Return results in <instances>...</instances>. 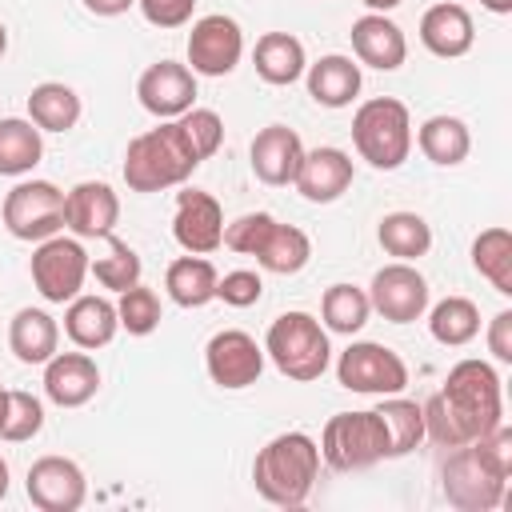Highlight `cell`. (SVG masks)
I'll return each instance as SVG.
<instances>
[{
  "label": "cell",
  "instance_id": "7dc6e473",
  "mask_svg": "<svg viewBox=\"0 0 512 512\" xmlns=\"http://www.w3.org/2000/svg\"><path fill=\"white\" fill-rule=\"evenodd\" d=\"M8 496V464H4V456H0V500Z\"/></svg>",
  "mask_w": 512,
  "mask_h": 512
},
{
  "label": "cell",
  "instance_id": "f1b7e54d",
  "mask_svg": "<svg viewBox=\"0 0 512 512\" xmlns=\"http://www.w3.org/2000/svg\"><path fill=\"white\" fill-rule=\"evenodd\" d=\"M28 116L40 132H68L80 120V96L60 80H44L28 92Z\"/></svg>",
  "mask_w": 512,
  "mask_h": 512
},
{
  "label": "cell",
  "instance_id": "8d00e7d4",
  "mask_svg": "<svg viewBox=\"0 0 512 512\" xmlns=\"http://www.w3.org/2000/svg\"><path fill=\"white\" fill-rule=\"evenodd\" d=\"M108 240V252L104 256H96V264H88L92 272H96V280L104 284V288H112V292H124V288H132V284H140V256L124 244V240H116L112 232L104 236Z\"/></svg>",
  "mask_w": 512,
  "mask_h": 512
},
{
  "label": "cell",
  "instance_id": "5b68a950",
  "mask_svg": "<svg viewBox=\"0 0 512 512\" xmlns=\"http://www.w3.org/2000/svg\"><path fill=\"white\" fill-rule=\"evenodd\" d=\"M224 244L232 252L256 256V264L264 272H276V276H292L312 260L308 236L300 228H292V224L272 220L268 212H248V216L232 220L224 228Z\"/></svg>",
  "mask_w": 512,
  "mask_h": 512
},
{
  "label": "cell",
  "instance_id": "ffe728a7",
  "mask_svg": "<svg viewBox=\"0 0 512 512\" xmlns=\"http://www.w3.org/2000/svg\"><path fill=\"white\" fill-rule=\"evenodd\" d=\"M248 156H252L256 180L280 188V184H292L296 180V168L304 160V144H300V136L288 124H268V128L256 132Z\"/></svg>",
  "mask_w": 512,
  "mask_h": 512
},
{
  "label": "cell",
  "instance_id": "44dd1931",
  "mask_svg": "<svg viewBox=\"0 0 512 512\" xmlns=\"http://www.w3.org/2000/svg\"><path fill=\"white\" fill-rule=\"evenodd\" d=\"M292 184H296V192H300L304 200H312V204H332V200H340V196L348 192V184H352V160H348V152H340V148H312V152H304V160H300Z\"/></svg>",
  "mask_w": 512,
  "mask_h": 512
},
{
  "label": "cell",
  "instance_id": "ee69618b",
  "mask_svg": "<svg viewBox=\"0 0 512 512\" xmlns=\"http://www.w3.org/2000/svg\"><path fill=\"white\" fill-rule=\"evenodd\" d=\"M136 0H84V8L88 12H96V16H120V12H128Z\"/></svg>",
  "mask_w": 512,
  "mask_h": 512
},
{
  "label": "cell",
  "instance_id": "681fc988",
  "mask_svg": "<svg viewBox=\"0 0 512 512\" xmlns=\"http://www.w3.org/2000/svg\"><path fill=\"white\" fill-rule=\"evenodd\" d=\"M4 48H8V28H4V20H0V56H4Z\"/></svg>",
  "mask_w": 512,
  "mask_h": 512
},
{
  "label": "cell",
  "instance_id": "9c48e42d",
  "mask_svg": "<svg viewBox=\"0 0 512 512\" xmlns=\"http://www.w3.org/2000/svg\"><path fill=\"white\" fill-rule=\"evenodd\" d=\"M336 380L348 388V392H364V396H396L404 392L408 384V364L376 344V340H356L340 352L336 360Z\"/></svg>",
  "mask_w": 512,
  "mask_h": 512
},
{
  "label": "cell",
  "instance_id": "d590c367",
  "mask_svg": "<svg viewBox=\"0 0 512 512\" xmlns=\"http://www.w3.org/2000/svg\"><path fill=\"white\" fill-rule=\"evenodd\" d=\"M368 292H360L356 284H332L320 300V316H324V328L328 332H340V336H352L368 324Z\"/></svg>",
  "mask_w": 512,
  "mask_h": 512
},
{
  "label": "cell",
  "instance_id": "2e32d148",
  "mask_svg": "<svg viewBox=\"0 0 512 512\" xmlns=\"http://www.w3.org/2000/svg\"><path fill=\"white\" fill-rule=\"evenodd\" d=\"M172 236L184 252L208 256L224 244V212L212 192L184 188L176 192V216H172Z\"/></svg>",
  "mask_w": 512,
  "mask_h": 512
},
{
  "label": "cell",
  "instance_id": "7c38bea8",
  "mask_svg": "<svg viewBox=\"0 0 512 512\" xmlns=\"http://www.w3.org/2000/svg\"><path fill=\"white\" fill-rule=\"evenodd\" d=\"M244 56L240 24L224 12L200 16L188 32V64L196 76H228Z\"/></svg>",
  "mask_w": 512,
  "mask_h": 512
},
{
  "label": "cell",
  "instance_id": "30bf717a",
  "mask_svg": "<svg viewBox=\"0 0 512 512\" xmlns=\"http://www.w3.org/2000/svg\"><path fill=\"white\" fill-rule=\"evenodd\" d=\"M4 228L16 240H48L64 228V192L52 180H20L4 196Z\"/></svg>",
  "mask_w": 512,
  "mask_h": 512
},
{
  "label": "cell",
  "instance_id": "ac0fdd59",
  "mask_svg": "<svg viewBox=\"0 0 512 512\" xmlns=\"http://www.w3.org/2000/svg\"><path fill=\"white\" fill-rule=\"evenodd\" d=\"M120 220V200L104 180H84L64 192V228L76 240H104Z\"/></svg>",
  "mask_w": 512,
  "mask_h": 512
},
{
  "label": "cell",
  "instance_id": "1f68e13d",
  "mask_svg": "<svg viewBox=\"0 0 512 512\" xmlns=\"http://www.w3.org/2000/svg\"><path fill=\"white\" fill-rule=\"evenodd\" d=\"M376 240H380V248H384L388 256L412 264V260H420V256L432 248V228H428V220L416 216V212H388V216L380 220V228H376Z\"/></svg>",
  "mask_w": 512,
  "mask_h": 512
},
{
  "label": "cell",
  "instance_id": "d6a6232c",
  "mask_svg": "<svg viewBox=\"0 0 512 512\" xmlns=\"http://www.w3.org/2000/svg\"><path fill=\"white\" fill-rule=\"evenodd\" d=\"M376 416L384 420V432H388V460L392 456H408L424 440V408L416 400H404L400 392L396 396H380Z\"/></svg>",
  "mask_w": 512,
  "mask_h": 512
},
{
  "label": "cell",
  "instance_id": "f546056e",
  "mask_svg": "<svg viewBox=\"0 0 512 512\" xmlns=\"http://www.w3.org/2000/svg\"><path fill=\"white\" fill-rule=\"evenodd\" d=\"M40 156H44L40 128L32 120L4 116L0 120V176H24L40 164Z\"/></svg>",
  "mask_w": 512,
  "mask_h": 512
},
{
  "label": "cell",
  "instance_id": "cb8c5ba5",
  "mask_svg": "<svg viewBox=\"0 0 512 512\" xmlns=\"http://www.w3.org/2000/svg\"><path fill=\"white\" fill-rule=\"evenodd\" d=\"M120 328V316H116V304L104 300V296H76L68 300V312H64V332L76 348H104L112 344Z\"/></svg>",
  "mask_w": 512,
  "mask_h": 512
},
{
  "label": "cell",
  "instance_id": "bcb514c9",
  "mask_svg": "<svg viewBox=\"0 0 512 512\" xmlns=\"http://www.w3.org/2000/svg\"><path fill=\"white\" fill-rule=\"evenodd\" d=\"M360 4H368L372 12H392V8H400L404 0H360Z\"/></svg>",
  "mask_w": 512,
  "mask_h": 512
},
{
  "label": "cell",
  "instance_id": "52a82bcc",
  "mask_svg": "<svg viewBox=\"0 0 512 512\" xmlns=\"http://www.w3.org/2000/svg\"><path fill=\"white\" fill-rule=\"evenodd\" d=\"M264 352L272 356L276 372L288 376V380H320L328 360H332V348H328V332L320 328L316 316L308 312H284L268 324V336H264Z\"/></svg>",
  "mask_w": 512,
  "mask_h": 512
},
{
  "label": "cell",
  "instance_id": "ab89813d",
  "mask_svg": "<svg viewBox=\"0 0 512 512\" xmlns=\"http://www.w3.org/2000/svg\"><path fill=\"white\" fill-rule=\"evenodd\" d=\"M176 120H180V128H184V136H188V144L196 148L200 160H208V156L220 148V140H224V120H220L212 108H188V112L176 116Z\"/></svg>",
  "mask_w": 512,
  "mask_h": 512
},
{
  "label": "cell",
  "instance_id": "484cf974",
  "mask_svg": "<svg viewBox=\"0 0 512 512\" xmlns=\"http://www.w3.org/2000/svg\"><path fill=\"white\" fill-rule=\"evenodd\" d=\"M60 344V328L48 312L40 308H20L8 324V348L16 352L20 364H48L56 356Z\"/></svg>",
  "mask_w": 512,
  "mask_h": 512
},
{
  "label": "cell",
  "instance_id": "83f0119b",
  "mask_svg": "<svg viewBox=\"0 0 512 512\" xmlns=\"http://www.w3.org/2000/svg\"><path fill=\"white\" fill-rule=\"evenodd\" d=\"M216 268L204 260V256H180L168 264V276H164V288L168 296L180 304V308H204L208 300H216Z\"/></svg>",
  "mask_w": 512,
  "mask_h": 512
},
{
  "label": "cell",
  "instance_id": "7402d4cb",
  "mask_svg": "<svg viewBox=\"0 0 512 512\" xmlns=\"http://www.w3.org/2000/svg\"><path fill=\"white\" fill-rule=\"evenodd\" d=\"M352 52L360 64L376 68V72H392L404 64L408 56V40L400 32V24H392L384 12H368L360 20H352Z\"/></svg>",
  "mask_w": 512,
  "mask_h": 512
},
{
  "label": "cell",
  "instance_id": "7bdbcfd3",
  "mask_svg": "<svg viewBox=\"0 0 512 512\" xmlns=\"http://www.w3.org/2000/svg\"><path fill=\"white\" fill-rule=\"evenodd\" d=\"M488 352L500 360V364H512V312H496L492 324H488Z\"/></svg>",
  "mask_w": 512,
  "mask_h": 512
},
{
  "label": "cell",
  "instance_id": "b9f144b4",
  "mask_svg": "<svg viewBox=\"0 0 512 512\" xmlns=\"http://www.w3.org/2000/svg\"><path fill=\"white\" fill-rule=\"evenodd\" d=\"M136 4L144 20L156 28H180L192 20V8H196V0H136Z\"/></svg>",
  "mask_w": 512,
  "mask_h": 512
},
{
  "label": "cell",
  "instance_id": "7a4b0ae2",
  "mask_svg": "<svg viewBox=\"0 0 512 512\" xmlns=\"http://www.w3.org/2000/svg\"><path fill=\"white\" fill-rule=\"evenodd\" d=\"M512 472V428L500 420L492 432L460 444L444 464V496L460 512H492L504 500Z\"/></svg>",
  "mask_w": 512,
  "mask_h": 512
},
{
  "label": "cell",
  "instance_id": "3957f363",
  "mask_svg": "<svg viewBox=\"0 0 512 512\" xmlns=\"http://www.w3.org/2000/svg\"><path fill=\"white\" fill-rule=\"evenodd\" d=\"M316 472H320V444L304 432L272 436L252 460V484L276 508H300L316 484Z\"/></svg>",
  "mask_w": 512,
  "mask_h": 512
},
{
  "label": "cell",
  "instance_id": "f35d334b",
  "mask_svg": "<svg viewBox=\"0 0 512 512\" xmlns=\"http://www.w3.org/2000/svg\"><path fill=\"white\" fill-rule=\"evenodd\" d=\"M40 428H44V408H40V400H36L32 392L12 388V392H8V420H4V428H0V440L20 444V440H32Z\"/></svg>",
  "mask_w": 512,
  "mask_h": 512
},
{
  "label": "cell",
  "instance_id": "8fae6325",
  "mask_svg": "<svg viewBox=\"0 0 512 512\" xmlns=\"http://www.w3.org/2000/svg\"><path fill=\"white\" fill-rule=\"evenodd\" d=\"M84 276H88V252L76 236H48L32 252V284L48 304L76 300Z\"/></svg>",
  "mask_w": 512,
  "mask_h": 512
},
{
  "label": "cell",
  "instance_id": "8992f818",
  "mask_svg": "<svg viewBox=\"0 0 512 512\" xmlns=\"http://www.w3.org/2000/svg\"><path fill=\"white\" fill-rule=\"evenodd\" d=\"M352 144L372 168H380V172L400 168L412 152V116H408V108L396 96L364 100L352 116Z\"/></svg>",
  "mask_w": 512,
  "mask_h": 512
},
{
  "label": "cell",
  "instance_id": "4dcf8cb0",
  "mask_svg": "<svg viewBox=\"0 0 512 512\" xmlns=\"http://www.w3.org/2000/svg\"><path fill=\"white\" fill-rule=\"evenodd\" d=\"M416 144H420V152H424L432 164L452 168V164H460V160L468 156L472 132H468V124H464L460 116H432V120L420 124Z\"/></svg>",
  "mask_w": 512,
  "mask_h": 512
},
{
  "label": "cell",
  "instance_id": "603a6c76",
  "mask_svg": "<svg viewBox=\"0 0 512 512\" xmlns=\"http://www.w3.org/2000/svg\"><path fill=\"white\" fill-rule=\"evenodd\" d=\"M476 40V28H472V16L464 4H432L424 16H420V44L440 56V60H456L472 48Z\"/></svg>",
  "mask_w": 512,
  "mask_h": 512
},
{
  "label": "cell",
  "instance_id": "60d3db41",
  "mask_svg": "<svg viewBox=\"0 0 512 512\" xmlns=\"http://www.w3.org/2000/svg\"><path fill=\"white\" fill-rule=\"evenodd\" d=\"M216 296L224 304H232V308H252L264 296V280L252 268H236V272H224L216 280Z\"/></svg>",
  "mask_w": 512,
  "mask_h": 512
},
{
  "label": "cell",
  "instance_id": "277c9868",
  "mask_svg": "<svg viewBox=\"0 0 512 512\" xmlns=\"http://www.w3.org/2000/svg\"><path fill=\"white\" fill-rule=\"evenodd\" d=\"M204 160L188 144L180 120H164L152 132H140L124 152V184L132 192H164L184 184Z\"/></svg>",
  "mask_w": 512,
  "mask_h": 512
},
{
  "label": "cell",
  "instance_id": "ba28073f",
  "mask_svg": "<svg viewBox=\"0 0 512 512\" xmlns=\"http://www.w3.org/2000/svg\"><path fill=\"white\" fill-rule=\"evenodd\" d=\"M320 460L336 472H360L376 460H388L384 420L372 412H336L320 432Z\"/></svg>",
  "mask_w": 512,
  "mask_h": 512
},
{
  "label": "cell",
  "instance_id": "d4e9b609",
  "mask_svg": "<svg viewBox=\"0 0 512 512\" xmlns=\"http://www.w3.org/2000/svg\"><path fill=\"white\" fill-rule=\"evenodd\" d=\"M252 64H256V76L264 84H276V88L296 84L304 76V68H308L304 44L292 32H264L256 40V48H252Z\"/></svg>",
  "mask_w": 512,
  "mask_h": 512
},
{
  "label": "cell",
  "instance_id": "e575fe53",
  "mask_svg": "<svg viewBox=\"0 0 512 512\" xmlns=\"http://www.w3.org/2000/svg\"><path fill=\"white\" fill-rule=\"evenodd\" d=\"M472 268L500 296H512V236H508V228H484L472 240Z\"/></svg>",
  "mask_w": 512,
  "mask_h": 512
},
{
  "label": "cell",
  "instance_id": "f6af8a7d",
  "mask_svg": "<svg viewBox=\"0 0 512 512\" xmlns=\"http://www.w3.org/2000/svg\"><path fill=\"white\" fill-rule=\"evenodd\" d=\"M488 12H496V16H508L512 12V0H480Z\"/></svg>",
  "mask_w": 512,
  "mask_h": 512
},
{
  "label": "cell",
  "instance_id": "6da1fadb",
  "mask_svg": "<svg viewBox=\"0 0 512 512\" xmlns=\"http://www.w3.org/2000/svg\"><path fill=\"white\" fill-rule=\"evenodd\" d=\"M420 408H424V436H432L440 448H460L504 420L500 376L484 360H460L448 368L444 388Z\"/></svg>",
  "mask_w": 512,
  "mask_h": 512
},
{
  "label": "cell",
  "instance_id": "9a60e30c",
  "mask_svg": "<svg viewBox=\"0 0 512 512\" xmlns=\"http://www.w3.org/2000/svg\"><path fill=\"white\" fill-rule=\"evenodd\" d=\"M24 492L40 512H76L88 496V480H84L80 464L68 456H40L28 468Z\"/></svg>",
  "mask_w": 512,
  "mask_h": 512
},
{
  "label": "cell",
  "instance_id": "4fadbf2b",
  "mask_svg": "<svg viewBox=\"0 0 512 512\" xmlns=\"http://www.w3.org/2000/svg\"><path fill=\"white\" fill-rule=\"evenodd\" d=\"M368 304L392 320V324H412L428 312V280L408 264V260H396V264H384L376 276H372V288H368Z\"/></svg>",
  "mask_w": 512,
  "mask_h": 512
},
{
  "label": "cell",
  "instance_id": "c3c4849f",
  "mask_svg": "<svg viewBox=\"0 0 512 512\" xmlns=\"http://www.w3.org/2000/svg\"><path fill=\"white\" fill-rule=\"evenodd\" d=\"M4 420H8V388H0V428H4Z\"/></svg>",
  "mask_w": 512,
  "mask_h": 512
},
{
  "label": "cell",
  "instance_id": "e0dca14e",
  "mask_svg": "<svg viewBox=\"0 0 512 512\" xmlns=\"http://www.w3.org/2000/svg\"><path fill=\"white\" fill-rule=\"evenodd\" d=\"M136 96H140L144 112H152L160 120H176L196 100V72L188 64L160 60V64L144 68V76L136 80Z\"/></svg>",
  "mask_w": 512,
  "mask_h": 512
},
{
  "label": "cell",
  "instance_id": "d6986e66",
  "mask_svg": "<svg viewBox=\"0 0 512 512\" xmlns=\"http://www.w3.org/2000/svg\"><path fill=\"white\" fill-rule=\"evenodd\" d=\"M100 388V368L88 352H56L44 364V396L60 408H80L96 396Z\"/></svg>",
  "mask_w": 512,
  "mask_h": 512
},
{
  "label": "cell",
  "instance_id": "74e56055",
  "mask_svg": "<svg viewBox=\"0 0 512 512\" xmlns=\"http://www.w3.org/2000/svg\"><path fill=\"white\" fill-rule=\"evenodd\" d=\"M116 316H120V328H128V336H148L160 328V296L144 284H132L120 292Z\"/></svg>",
  "mask_w": 512,
  "mask_h": 512
},
{
  "label": "cell",
  "instance_id": "4316f807",
  "mask_svg": "<svg viewBox=\"0 0 512 512\" xmlns=\"http://www.w3.org/2000/svg\"><path fill=\"white\" fill-rule=\"evenodd\" d=\"M308 96L324 108H344L360 96V64L348 56H320L308 64Z\"/></svg>",
  "mask_w": 512,
  "mask_h": 512
},
{
  "label": "cell",
  "instance_id": "5bb4252c",
  "mask_svg": "<svg viewBox=\"0 0 512 512\" xmlns=\"http://www.w3.org/2000/svg\"><path fill=\"white\" fill-rule=\"evenodd\" d=\"M204 364H208L212 384L236 392V388H248V384L260 380V372H264V348H260L248 332L224 328V332H216V336L208 340Z\"/></svg>",
  "mask_w": 512,
  "mask_h": 512
},
{
  "label": "cell",
  "instance_id": "836d02e7",
  "mask_svg": "<svg viewBox=\"0 0 512 512\" xmlns=\"http://www.w3.org/2000/svg\"><path fill=\"white\" fill-rule=\"evenodd\" d=\"M428 332L436 344L460 348V344L480 336V308L468 296H444L428 316Z\"/></svg>",
  "mask_w": 512,
  "mask_h": 512
}]
</instances>
